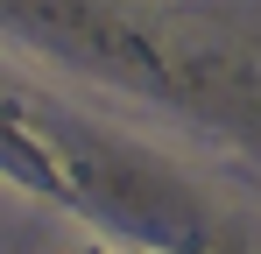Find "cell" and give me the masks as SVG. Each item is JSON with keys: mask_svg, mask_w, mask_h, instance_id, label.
Here are the masks:
<instances>
[]
</instances>
